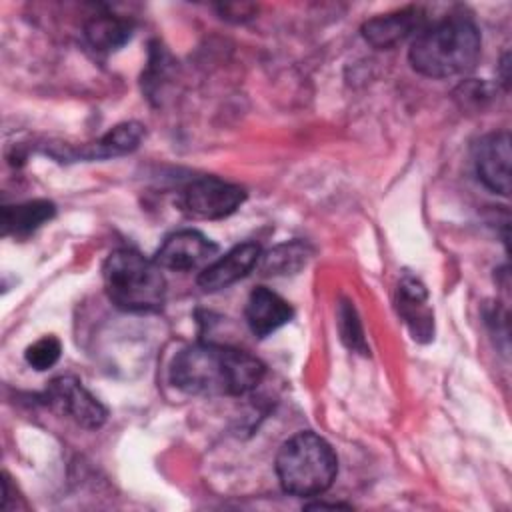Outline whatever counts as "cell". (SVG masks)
Listing matches in <instances>:
<instances>
[{
  "label": "cell",
  "mask_w": 512,
  "mask_h": 512,
  "mask_svg": "<svg viewBox=\"0 0 512 512\" xmlns=\"http://www.w3.org/2000/svg\"><path fill=\"white\" fill-rule=\"evenodd\" d=\"M264 372L256 356L220 344L188 346L170 364L172 384L194 396H242L262 382Z\"/></svg>",
  "instance_id": "obj_1"
},
{
  "label": "cell",
  "mask_w": 512,
  "mask_h": 512,
  "mask_svg": "<svg viewBox=\"0 0 512 512\" xmlns=\"http://www.w3.org/2000/svg\"><path fill=\"white\" fill-rule=\"evenodd\" d=\"M482 50L478 26L464 16H446L422 28L408 52L412 68L428 78H450L470 72Z\"/></svg>",
  "instance_id": "obj_2"
},
{
  "label": "cell",
  "mask_w": 512,
  "mask_h": 512,
  "mask_svg": "<svg viewBox=\"0 0 512 512\" xmlns=\"http://www.w3.org/2000/svg\"><path fill=\"white\" fill-rule=\"evenodd\" d=\"M104 290L124 312L160 310L166 298L162 268L132 248L114 250L102 266Z\"/></svg>",
  "instance_id": "obj_3"
},
{
  "label": "cell",
  "mask_w": 512,
  "mask_h": 512,
  "mask_svg": "<svg viewBox=\"0 0 512 512\" xmlns=\"http://www.w3.org/2000/svg\"><path fill=\"white\" fill-rule=\"evenodd\" d=\"M338 472L332 446L314 432H298L276 454V476L284 492L300 498L324 494Z\"/></svg>",
  "instance_id": "obj_4"
},
{
  "label": "cell",
  "mask_w": 512,
  "mask_h": 512,
  "mask_svg": "<svg viewBox=\"0 0 512 512\" xmlns=\"http://www.w3.org/2000/svg\"><path fill=\"white\" fill-rule=\"evenodd\" d=\"M244 198L246 192L242 186L220 180L216 176H204L186 186L182 194V206L194 218L220 220L234 214Z\"/></svg>",
  "instance_id": "obj_5"
},
{
  "label": "cell",
  "mask_w": 512,
  "mask_h": 512,
  "mask_svg": "<svg viewBox=\"0 0 512 512\" xmlns=\"http://www.w3.org/2000/svg\"><path fill=\"white\" fill-rule=\"evenodd\" d=\"M48 404L84 428H100L106 408L74 376H58L46 388Z\"/></svg>",
  "instance_id": "obj_6"
},
{
  "label": "cell",
  "mask_w": 512,
  "mask_h": 512,
  "mask_svg": "<svg viewBox=\"0 0 512 512\" xmlns=\"http://www.w3.org/2000/svg\"><path fill=\"white\" fill-rule=\"evenodd\" d=\"M216 252H218V246L212 240H208L202 232L178 230L166 236V240L162 242V246L154 256V262L166 270L188 272L204 266L206 262L210 264Z\"/></svg>",
  "instance_id": "obj_7"
},
{
  "label": "cell",
  "mask_w": 512,
  "mask_h": 512,
  "mask_svg": "<svg viewBox=\"0 0 512 512\" xmlns=\"http://www.w3.org/2000/svg\"><path fill=\"white\" fill-rule=\"evenodd\" d=\"M510 134L494 132L474 148V166L482 184L502 196L510 192Z\"/></svg>",
  "instance_id": "obj_8"
},
{
  "label": "cell",
  "mask_w": 512,
  "mask_h": 512,
  "mask_svg": "<svg viewBox=\"0 0 512 512\" xmlns=\"http://www.w3.org/2000/svg\"><path fill=\"white\" fill-rule=\"evenodd\" d=\"M260 260V246L256 242H242L228 250L218 260L210 262L198 276V284L208 290H222L242 276H246Z\"/></svg>",
  "instance_id": "obj_9"
},
{
  "label": "cell",
  "mask_w": 512,
  "mask_h": 512,
  "mask_svg": "<svg viewBox=\"0 0 512 512\" xmlns=\"http://www.w3.org/2000/svg\"><path fill=\"white\" fill-rule=\"evenodd\" d=\"M144 138V126L138 122H124L114 126L110 132H106L102 138L82 144L78 148H66L56 158H72V160H100V158H112L122 156L138 148L140 140Z\"/></svg>",
  "instance_id": "obj_10"
},
{
  "label": "cell",
  "mask_w": 512,
  "mask_h": 512,
  "mask_svg": "<svg viewBox=\"0 0 512 512\" xmlns=\"http://www.w3.org/2000/svg\"><path fill=\"white\" fill-rule=\"evenodd\" d=\"M422 10L420 8H402L390 14H382L376 18H370L362 26V36L366 42H370L374 48H392L404 38H408L412 32H420L422 26Z\"/></svg>",
  "instance_id": "obj_11"
},
{
  "label": "cell",
  "mask_w": 512,
  "mask_h": 512,
  "mask_svg": "<svg viewBox=\"0 0 512 512\" xmlns=\"http://www.w3.org/2000/svg\"><path fill=\"white\" fill-rule=\"evenodd\" d=\"M292 316V306L276 292L264 286H258L250 292L246 302V322L258 338H264L278 330L280 326L288 324Z\"/></svg>",
  "instance_id": "obj_12"
},
{
  "label": "cell",
  "mask_w": 512,
  "mask_h": 512,
  "mask_svg": "<svg viewBox=\"0 0 512 512\" xmlns=\"http://www.w3.org/2000/svg\"><path fill=\"white\" fill-rule=\"evenodd\" d=\"M398 312L412 330L414 338L432 336V312L426 304V290L414 278H404L398 286Z\"/></svg>",
  "instance_id": "obj_13"
},
{
  "label": "cell",
  "mask_w": 512,
  "mask_h": 512,
  "mask_svg": "<svg viewBox=\"0 0 512 512\" xmlns=\"http://www.w3.org/2000/svg\"><path fill=\"white\" fill-rule=\"evenodd\" d=\"M84 36L96 52H114L130 40L132 24L114 14H100L86 22Z\"/></svg>",
  "instance_id": "obj_14"
},
{
  "label": "cell",
  "mask_w": 512,
  "mask_h": 512,
  "mask_svg": "<svg viewBox=\"0 0 512 512\" xmlns=\"http://www.w3.org/2000/svg\"><path fill=\"white\" fill-rule=\"evenodd\" d=\"M56 208L48 200H32L18 206H4L2 210V222L4 232L14 234H28L42 226L46 220L54 216Z\"/></svg>",
  "instance_id": "obj_15"
},
{
  "label": "cell",
  "mask_w": 512,
  "mask_h": 512,
  "mask_svg": "<svg viewBox=\"0 0 512 512\" xmlns=\"http://www.w3.org/2000/svg\"><path fill=\"white\" fill-rule=\"evenodd\" d=\"M308 260V248L302 242H290L276 246L260 256V270L264 274H292L300 270Z\"/></svg>",
  "instance_id": "obj_16"
},
{
  "label": "cell",
  "mask_w": 512,
  "mask_h": 512,
  "mask_svg": "<svg viewBox=\"0 0 512 512\" xmlns=\"http://www.w3.org/2000/svg\"><path fill=\"white\" fill-rule=\"evenodd\" d=\"M338 328H340V336L344 340V344L360 354H366L368 346L364 340V332H362V324L356 316V310L350 302H342L338 308Z\"/></svg>",
  "instance_id": "obj_17"
},
{
  "label": "cell",
  "mask_w": 512,
  "mask_h": 512,
  "mask_svg": "<svg viewBox=\"0 0 512 512\" xmlns=\"http://www.w3.org/2000/svg\"><path fill=\"white\" fill-rule=\"evenodd\" d=\"M62 352V344L58 338L54 336H42L40 340H36L34 344H30L24 352V358L28 362V366H32L34 370L42 372L52 368Z\"/></svg>",
  "instance_id": "obj_18"
}]
</instances>
